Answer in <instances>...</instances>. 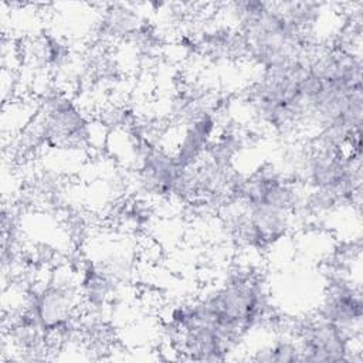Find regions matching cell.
<instances>
[{"label": "cell", "mask_w": 363, "mask_h": 363, "mask_svg": "<svg viewBox=\"0 0 363 363\" xmlns=\"http://www.w3.org/2000/svg\"><path fill=\"white\" fill-rule=\"evenodd\" d=\"M252 360L257 362H301L299 347L294 337L281 333L271 345L255 352Z\"/></svg>", "instance_id": "2"}, {"label": "cell", "mask_w": 363, "mask_h": 363, "mask_svg": "<svg viewBox=\"0 0 363 363\" xmlns=\"http://www.w3.org/2000/svg\"><path fill=\"white\" fill-rule=\"evenodd\" d=\"M79 284L71 278L50 279L34 288L27 298L24 309L37 322L47 337L62 336L71 329L79 306Z\"/></svg>", "instance_id": "1"}]
</instances>
